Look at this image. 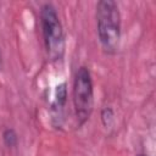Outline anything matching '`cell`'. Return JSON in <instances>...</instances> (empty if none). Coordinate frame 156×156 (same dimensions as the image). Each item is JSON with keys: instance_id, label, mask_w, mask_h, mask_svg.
Returning a JSON list of instances; mask_svg holds the SVG:
<instances>
[{"instance_id": "1", "label": "cell", "mask_w": 156, "mask_h": 156, "mask_svg": "<svg viewBox=\"0 0 156 156\" xmlns=\"http://www.w3.org/2000/svg\"><path fill=\"white\" fill-rule=\"evenodd\" d=\"M96 33L101 49L107 55H115L121 44V12L113 0H100L95 10Z\"/></svg>"}, {"instance_id": "2", "label": "cell", "mask_w": 156, "mask_h": 156, "mask_svg": "<svg viewBox=\"0 0 156 156\" xmlns=\"http://www.w3.org/2000/svg\"><path fill=\"white\" fill-rule=\"evenodd\" d=\"M39 18L48 57L51 61L62 60L66 49V40L63 27L56 7L50 2L44 4L40 7Z\"/></svg>"}, {"instance_id": "3", "label": "cell", "mask_w": 156, "mask_h": 156, "mask_svg": "<svg viewBox=\"0 0 156 156\" xmlns=\"http://www.w3.org/2000/svg\"><path fill=\"white\" fill-rule=\"evenodd\" d=\"M73 107L78 126L85 124L94 107V83L90 69L87 66H79L74 74Z\"/></svg>"}, {"instance_id": "4", "label": "cell", "mask_w": 156, "mask_h": 156, "mask_svg": "<svg viewBox=\"0 0 156 156\" xmlns=\"http://www.w3.org/2000/svg\"><path fill=\"white\" fill-rule=\"evenodd\" d=\"M67 96H68V91H67V83L62 82L58 85H56L55 89V96H54V102H52V110L56 112H61L63 110V107L66 106L67 102Z\"/></svg>"}, {"instance_id": "5", "label": "cell", "mask_w": 156, "mask_h": 156, "mask_svg": "<svg viewBox=\"0 0 156 156\" xmlns=\"http://www.w3.org/2000/svg\"><path fill=\"white\" fill-rule=\"evenodd\" d=\"M2 141H4L5 146L9 147V149L16 147L18 145V134H17V132L11 127L5 128L4 132H2Z\"/></svg>"}, {"instance_id": "6", "label": "cell", "mask_w": 156, "mask_h": 156, "mask_svg": "<svg viewBox=\"0 0 156 156\" xmlns=\"http://www.w3.org/2000/svg\"><path fill=\"white\" fill-rule=\"evenodd\" d=\"M100 118H101V122L104 124V127H110L113 121H115V113H113V110L110 107V106H105L102 110H101V113H100Z\"/></svg>"}, {"instance_id": "7", "label": "cell", "mask_w": 156, "mask_h": 156, "mask_svg": "<svg viewBox=\"0 0 156 156\" xmlns=\"http://www.w3.org/2000/svg\"><path fill=\"white\" fill-rule=\"evenodd\" d=\"M136 156H149V155H146V154H138Z\"/></svg>"}, {"instance_id": "8", "label": "cell", "mask_w": 156, "mask_h": 156, "mask_svg": "<svg viewBox=\"0 0 156 156\" xmlns=\"http://www.w3.org/2000/svg\"><path fill=\"white\" fill-rule=\"evenodd\" d=\"M0 67H1V52H0Z\"/></svg>"}]
</instances>
